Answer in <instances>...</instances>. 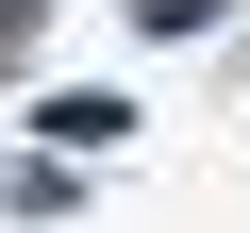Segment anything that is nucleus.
Returning a JSON list of instances; mask_svg holds the SVG:
<instances>
[{
  "label": "nucleus",
  "instance_id": "nucleus-1",
  "mask_svg": "<svg viewBox=\"0 0 250 233\" xmlns=\"http://www.w3.org/2000/svg\"><path fill=\"white\" fill-rule=\"evenodd\" d=\"M134 17H150V34H217L233 0H134Z\"/></svg>",
  "mask_w": 250,
  "mask_h": 233
}]
</instances>
